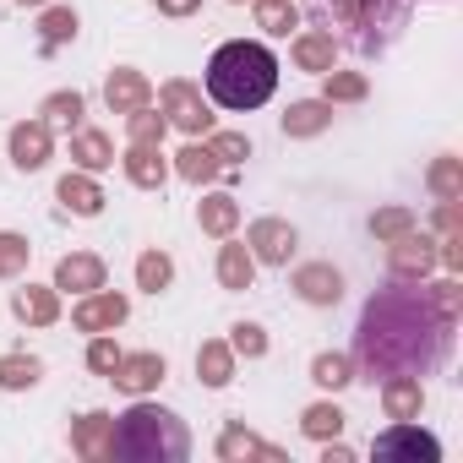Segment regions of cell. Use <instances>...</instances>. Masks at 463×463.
I'll return each instance as SVG.
<instances>
[{
  "mask_svg": "<svg viewBox=\"0 0 463 463\" xmlns=\"http://www.w3.org/2000/svg\"><path fill=\"white\" fill-rule=\"evenodd\" d=\"M126 131H131V142H153V147H158V142H164V131H169V120H164V109L153 115V109L142 104V109H131V115H126Z\"/></svg>",
  "mask_w": 463,
  "mask_h": 463,
  "instance_id": "ab89813d",
  "label": "cell"
},
{
  "mask_svg": "<svg viewBox=\"0 0 463 463\" xmlns=\"http://www.w3.org/2000/svg\"><path fill=\"white\" fill-rule=\"evenodd\" d=\"M71 158H77V169L99 175V169L115 164V142H109L104 131H71Z\"/></svg>",
  "mask_w": 463,
  "mask_h": 463,
  "instance_id": "4316f807",
  "label": "cell"
},
{
  "mask_svg": "<svg viewBox=\"0 0 463 463\" xmlns=\"http://www.w3.org/2000/svg\"><path fill=\"white\" fill-rule=\"evenodd\" d=\"M300 430H306L311 441H333V436L344 430V409H338V403H311V409L300 414Z\"/></svg>",
  "mask_w": 463,
  "mask_h": 463,
  "instance_id": "d6a6232c",
  "label": "cell"
},
{
  "mask_svg": "<svg viewBox=\"0 0 463 463\" xmlns=\"http://www.w3.org/2000/svg\"><path fill=\"white\" fill-rule=\"evenodd\" d=\"M104 104H109L115 115H131V109L153 104V82H147L137 66H115L109 82H104Z\"/></svg>",
  "mask_w": 463,
  "mask_h": 463,
  "instance_id": "8fae6325",
  "label": "cell"
},
{
  "mask_svg": "<svg viewBox=\"0 0 463 463\" xmlns=\"http://www.w3.org/2000/svg\"><path fill=\"white\" fill-rule=\"evenodd\" d=\"M185 452H191V430L180 425V414L142 398L109 430V458H126V463H185Z\"/></svg>",
  "mask_w": 463,
  "mask_h": 463,
  "instance_id": "3957f363",
  "label": "cell"
},
{
  "mask_svg": "<svg viewBox=\"0 0 463 463\" xmlns=\"http://www.w3.org/2000/svg\"><path fill=\"white\" fill-rule=\"evenodd\" d=\"M202 142L218 153V164H223V169H229V164H246V158H251V142H246V131H207Z\"/></svg>",
  "mask_w": 463,
  "mask_h": 463,
  "instance_id": "8d00e7d4",
  "label": "cell"
},
{
  "mask_svg": "<svg viewBox=\"0 0 463 463\" xmlns=\"http://www.w3.org/2000/svg\"><path fill=\"white\" fill-rule=\"evenodd\" d=\"M322 463H354V452H349V447H333V441H327V452H322Z\"/></svg>",
  "mask_w": 463,
  "mask_h": 463,
  "instance_id": "bcb514c9",
  "label": "cell"
},
{
  "mask_svg": "<svg viewBox=\"0 0 463 463\" xmlns=\"http://www.w3.org/2000/svg\"><path fill=\"white\" fill-rule=\"evenodd\" d=\"M409 6L414 0H327V17L360 55H382L409 28Z\"/></svg>",
  "mask_w": 463,
  "mask_h": 463,
  "instance_id": "277c9868",
  "label": "cell"
},
{
  "mask_svg": "<svg viewBox=\"0 0 463 463\" xmlns=\"http://www.w3.org/2000/svg\"><path fill=\"white\" fill-rule=\"evenodd\" d=\"M158 109H164V120H169L175 131H185V137H207V131H213V109H207V99H202L196 82H164Z\"/></svg>",
  "mask_w": 463,
  "mask_h": 463,
  "instance_id": "8992f818",
  "label": "cell"
},
{
  "mask_svg": "<svg viewBox=\"0 0 463 463\" xmlns=\"http://www.w3.org/2000/svg\"><path fill=\"white\" fill-rule=\"evenodd\" d=\"M333 126V104L327 99H300L284 109V137H317Z\"/></svg>",
  "mask_w": 463,
  "mask_h": 463,
  "instance_id": "cb8c5ba5",
  "label": "cell"
},
{
  "mask_svg": "<svg viewBox=\"0 0 463 463\" xmlns=\"http://www.w3.org/2000/svg\"><path fill=\"white\" fill-rule=\"evenodd\" d=\"M77 39V12L71 6H50L44 17H39V44H44V55H55L61 44H71Z\"/></svg>",
  "mask_w": 463,
  "mask_h": 463,
  "instance_id": "f1b7e54d",
  "label": "cell"
},
{
  "mask_svg": "<svg viewBox=\"0 0 463 463\" xmlns=\"http://www.w3.org/2000/svg\"><path fill=\"white\" fill-rule=\"evenodd\" d=\"M371 452H376L382 463H436V458H441V441H436L430 430H420L414 420H392V430H382V436L371 441Z\"/></svg>",
  "mask_w": 463,
  "mask_h": 463,
  "instance_id": "5b68a950",
  "label": "cell"
},
{
  "mask_svg": "<svg viewBox=\"0 0 463 463\" xmlns=\"http://www.w3.org/2000/svg\"><path fill=\"white\" fill-rule=\"evenodd\" d=\"M452 327H458V317L441 311L425 284L398 279L392 289H376L365 300L360 327H354V365L371 382H387V376L425 382L452 354Z\"/></svg>",
  "mask_w": 463,
  "mask_h": 463,
  "instance_id": "6da1fadb",
  "label": "cell"
},
{
  "mask_svg": "<svg viewBox=\"0 0 463 463\" xmlns=\"http://www.w3.org/2000/svg\"><path fill=\"white\" fill-rule=\"evenodd\" d=\"M382 409H387V420H420V409H425V382H420V376H387V382H382Z\"/></svg>",
  "mask_w": 463,
  "mask_h": 463,
  "instance_id": "d6986e66",
  "label": "cell"
},
{
  "mask_svg": "<svg viewBox=\"0 0 463 463\" xmlns=\"http://www.w3.org/2000/svg\"><path fill=\"white\" fill-rule=\"evenodd\" d=\"M436 229H441V235H463V218H458V202H436Z\"/></svg>",
  "mask_w": 463,
  "mask_h": 463,
  "instance_id": "ee69618b",
  "label": "cell"
},
{
  "mask_svg": "<svg viewBox=\"0 0 463 463\" xmlns=\"http://www.w3.org/2000/svg\"><path fill=\"white\" fill-rule=\"evenodd\" d=\"M409 229H414V213H409V207H376V213H371V235H376L382 246H392L398 235H409Z\"/></svg>",
  "mask_w": 463,
  "mask_h": 463,
  "instance_id": "d590c367",
  "label": "cell"
},
{
  "mask_svg": "<svg viewBox=\"0 0 463 463\" xmlns=\"http://www.w3.org/2000/svg\"><path fill=\"white\" fill-rule=\"evenodd\" d=\"M39 115H44V126H66V131H77V126H82V93H77V88H71V93H50Z\"/></svg>",
  "mask_w": 463,
  "mask_h": 463,
  "instance_id": "e575fe53",
  "label": "cell"
},
{
  "mask_svg": "<svg viewBox=\"0 0 463 463\" xmlns=\"http://www.w3.org/2000/svg\"><path fill=\"white\" fill-rule=\"evenodd\" d=\"M109 430H115V420L93 409V414H82V420L71 425V447H77L82 458H93V463H99V458H109Z\"/></svg>",
  "mask_w": 463,
  "mask_h": 463,
  "instance_id": "d4e9b609",
  "label": "cell"
},
{
  "mask_svg": "<svg viewBox=\"0 0 463 463\" xmlns=\"http://www.w3.org/2000/svg\"><path fill=\"white\" fill-rule=\"evenodd\" d=\"M311 382L327 387V392H338V387L354 382V360H349V354H317V360H311Z\"/></svg>",
  "mask_w": 463,
  "mask_h": 463,
  "instance_id": "1f68e13d",
  "label": "cell"
},
{
  "mask_svg": "<svg viewBox=\"0 0 463 463\" xmlns=\"http://www.w3.org/2000/svg\"><path fill=\"white\" fill-rule=\"evenodd\" d=\"M196 223H202V235L229 241V235L241 229V202L229 196V191H213V196H202V202H196Z\"/></svg>",
  "mask_w": 463,
  "mask_h": 463,
  "instance_id": "9a60e30c",
  "label": "cell"
},
{
  "mask_svg": "<svg viewBox=\"0 0 463 463\" xmlns=\"http://www.w3.org/2000/svg\"><path fill=\"white\" fill-rule=\"evenodd\" d=\"M169 284H175V262H169L164 251H142V257H137V289L164 295Z\"/></svg>",
  "mask_w": 463,
  "mask_h": 463,
  "instance_id": "f546056e",
  "label": "cell"
},
{
  "mask_svg": "<svg viewBox=\"0 0 463 463\" xmlns=\"http://www.w3.org/2000/svg\"><path fill=\"white\" fill-rule=\"evenodd\" d=\"M295 295H300L306 306H338V300H344V273L327 268V262H306V268L295 273Z\"/></svg>",
  "mask_w": 463,
  "mask_h": 463,
  "instance_id": "4fadbf2b",
  "label": "cell"
},
{
  "mask_svg": "<svg viewBox=\"0 0 463 463\" xmlns=\"http://www.w3.org/2000/svg\"><path fill=\"white\" fill-rule=\"evenodd\" d=\"M257 28L273 39H289V28H300V17H295L289 0H257Z\"/></svg>",
  "mask_w": 463,
  "mask_h": 463,
  "instance_id": "836d02e7",
  "label": "cell"
},
{
  "mask_svg": "<svg viewBox=\"0 0 463 463\" xmlns=\"http://www.w3.org/2000/svg\"><path fill=\"white\" fill-rule=\"evenodd\" d=\"M196 376H202L207 387H229V382H235V349L218 344V338H207V344L196 349Z\"/></svg>",
  "mask_w": 463,
  "mask_h": 463,
  "instance_id": "484cf974",
  "label": "cell"
},
{
  "mask_svg": "<svg viewBox=\"0 0 463 463\" xmlns=\"http://www.w3.org/2000/svg\"><path fill=\"white\" fill-rule=\"evenodd\" d=\"M120 365V349H115V338H104V333H93V344H88V371H99V376H109Z\"/></svg>",
  "mask_w": 463,
  "mask_h": 463,
  "instance_id": "b9f144b4",
  "label": "cell"
},
{
  "mask_svg": "<svg viewBox=\"0 0 463 463\" xmlns=\"http://www.w3.org/2000/svg\"><path fill=\"white\" fill-rule=\"evenodd\" d=\"M109 382H115L120 392L142 398V392H153V387L164 382V354H153V349H142V354H120V365L109 371Z\"/></svg>",
  "mask_w": 463,
  "mask_h": 463,
  "instance_id": "30bf717a",
  "label": "cell"
},
{
  "mask_svg": "<svg viewBox=\"0 0 463 463\" xmlns=\"http://www.w3.org/2000/svg\"><path fill=\"white\" fill-rule=\"evenodd\" d=\"M39 376H44V365L33 354H0V387L6 392H28Z\"/></svg>",
  "mask_w": 463,
  "mask_h": 463,
  "instance_id": "4dcf8cb0",
  "label": "cell"
},
{
  "mask_svg": "<svg viewBox=\"0 0 463 463\" xmlns=\"http://www.w3.org/2000/svg\"><path fill=\"white\" fill-rule=\"evenodd\" d=\"M387 268H392V279L420 284V279L436 268V241L420 235V229H409V235H398V241L387 246Z\"/></svg>",
  "mask_w": 463,
  "mask_h": 463,
  "instance_id": "ba28073f",
  "label": "cell"
},
{
  "mask_svg": "<svg viewBox=\"0 0 463 463\" xmlns=\"http://www.w3.org/2000/svg\"><path fill=\"white\" fill-rule=\"evenodd\" d=\"M246 251H251L257 262H268V268H289V257H295V223H284V218H257V223L246 229Z\"/></svg>",
  "mask_w": 463,
  "mask_h": 463,
  "instance_id": "52a82bcc",
  "label": "cell"
},
{
  "mask_svg": "<svg viewBox=\"0 0 463 463\" xmlns=\"http://www.w3.org/2000/svg\"><path fill=\"white\" fill-rule=\"evenodd\" d=\"M251 279H257V257L246 251V241L218 246V284L223 289H251Z\"/></svg>",
  "mask_w": 463,
  "mask_h": 463,
  "instance_id": "7402d4cb",
  "label": "cell"
},
{
  "mask_svg": "<svg viewBox=\"0 0 463 463\" xmlns=\"http://www.w3.org/2000/svg\"><path fill=\"white\" fill-rule=\"evenodd\" d=\"M55 196H61L66 213H77V218H99V213H104V191H99V180H93L88 169H71V175L55 185Z\"/></svg>",
  "mask_w": 463,
  "mask_h": 463,
  "instance_id": "ac0fdd59",
  "label": "cell"
},
{
  "mask_svg": "<svg viewBox=\"0 0 463 463\" xmlns=\"http://www.w3.org/2000/svg\"><path fill=\"white\" fill-rule=\"evenodd\" d=\"M23 6H44V0H23Z\"/></svg>",
  "mask_w": 463,
  "mask_h": 463,
  "instance_id": "7dc6e473",
  "label": "cell"
},
{
  "mask_svg": "<svg viewBox=\"0 0 463 463\" xmlns=\"http://www.w3.org/2000/svg\"><path fill=\"white\" fill-rule=\"evenodd\" d=\"M12 311H17V322H28V327H50V322H61V289L28 284V289L12 295Z\"/></svg>",
  "mask_w": 463,
  "mask_h": 463,
  "instance_id": "ffe728a7",
  "label": "cell"
},
{
  "mask_svg": "<svg viewBox=\"0 0 463 463\" xmlns=\"http://www.w3.org/2000/svg\"><path fill=\"white\" fill-rule=\"evenodd\" d=\"M333 61H338V39H333V33H322V28H317V33H300V39H295V66H300V71L327 77V71H333Z\"/></svg>",
  "mask_w": 463,
  "mask_h": 463,
  "instance_id": "603a6c76",
  "label": "cell"
},
{
  "mask_svg": "<svg viewBox=\"0 0 463 463\" xmlns=\"http://www.w3.org/2000/svg\"><path fill=\"white\" fill-rule=\"evenodd\" d=\"M120 164H126V180L142 185V191H158V185L169 180V164H164V153H158L153 142H131Z\"/></svg>",
  "mask_w": 463,
  "mask_h": 463,
  "instance_id": "e0dca14e",
  "label": "cell"
},
{
  "mask_svg": "<svg viewBox=\"0 0 463 463\" xmlns=\"http://www.w3.org/2000/svg\"><path fill=\"white\" fill-rule=\"evenodd\" d=\"M425 185L436 191V202H463V164H458L452 153L430 158V169H425Z\"/></svg>",
  "mask_w": 463,
  "mask_h": 463,
  "instance_id": "83f0119b",
  "label": "cell"
},
{
  "mask_svg": "<svg viewBox=\"0 0 463 463\" xmlns=\"http://www.w3.org/2000/svg\"><path fill=\"white\" fill-rule=\"evenodd\" d=\"M126 317H131V300L115 295V289H93V295H82L77 311H71L77 333H109V327H120Z\"/></svg>",
  "mask_w": 463,
  "mask_h": 463,
  "instance_id": "9c48e42d",
  "label": "cell"
},
{
  "mask_svg": "<svg viewBox=\"0 0 463 463\" xmlns=\"http://www.w3.org/2000/svg\"><path fill=\"white\" fill-rule=\"evenodd\" d=\"M175 175H180V180H191V185H207V180H218V175H223V164H218V153H213L207 142H196V137H191V142L175 153Z\"/></svg>",
  "mask_w": 463,
  "mask_h": 463,
  "instance_id": "44dd1931",
  "label": "cell"
},
{
  "mask_svg": "<svg viewBox=\"0 0 463 463\" xmlns=\"http://www.w3.org/2000/svg\"><path fill=\"white\" fill-rule=\"evenodd\" d=\"M430 295H436V306H441V311H452V317L463 311V284H458V279H441V284H430Z\"/></svg>",
  "mask_w": 463,
  "mask_h": 463,
  "instance_id": "7bdbcfd3",
  "label": "cell"
},
{
  "mask_svg": "<svg viewBox=\"0 0 463 463\" xmlns=\"http://www.w3.org/2000/svg\"><path fill=\"white\" fill-rule=\"evenodd\" d=\"M229 349L246 354V360H262V354H268V333H262L257 322H241L235 333H229Z\"/></svg>",
  "mask_w": 463,
  "mask_h": 463,
  "instance_id": "60d3db41",
  "label": "cell"
},
{
  "mask_svg": "<svg viewBox=\"0 0 463 463\" xmlns=\"http://www.w3.org/2000/svg\"><path fill=\"white\" fill-rule=\"evenodd\" d=\"M196 6H202V0H158V12H164V17H191Z\"/></svg>",
  "mask_w": 463,
  "mask_h": 463,
  "instance_id": "f6af8a7d",
  "label": "cell"
},
{
  "mask_svg": "<svg viewBox=\"0 0 463 463\" xmlns=\"http://www.w3.org/2000/svg\"><path fill=\"white\" fill-rule=\"evenodd\" d=\"M365 93H371V82L360 71H327V93H322L327 104H360Z\"/></svg>",
  "mask_w": 463,
  "mask_h": 463,
  "instance_id": "74e56055",
  "label": "cell"
},
{
  "mask_svg": "<svg viewBox=\"0 0 463 463\" xmlns=\"http://www.w3.org/2000/svg\"><path fill=\"white\" fill-rule=\"evenodd\" d=\"M55 289H71V295H93L104 289V262L93 251H71L55 262Z\"/></svg>",
  "mask_w": 463,
  "mask_h": 463,
  "instance_id": "5bb4252c",
  "label": "cell"
},
{
  "mask_svg": "<svg viewBox=\"0 0 463 463\" xmlns=\"http://www.w3.org/2000/svg\"><path fill=\"white\" fill-rule=\"evenodd\" d=\"M12 164L23 169V175H33V169H44L50 164V126L44 120H23V126H12Z\"/></svg>",
  "mask_w": 463,
  "mask_h": 463,
  "instance_id": "7c38bea8",
  "label": "cell"
},
{
  "mask_svg": "<svg viewBox=\"0 0 463 463\" xmlns=\"http://www.w3.org/2000/svg\"><path fill=\"white\" fill-rule=\"evenodd\" d=\"M218 458L223 463H246V458H262V463H289L279 447H268L262 436H251L246 425H229L223 436H218Z\"/></svg>",
  "mask_w": 463,
  "mask_h": 463,
  "instance_id": "2e32d148",
  "label": "cell"
},
{
  "mask_svg": "<svg viewBox=\"0 0 463 463\" xmlns=\"http://www.w3.org/2000/svg\"><path fill=\"white\" fill-rule=\"evenodd\" d=\"M28 257H33L28 235H12V229H0V279H17V273L28 268Z\"/></svg>",
  "mask_w": 463,
  "mask_h": 463,
  "instance_id": "f35d334b",
  "label": "cell"
},
{
  "mask_svg": "<svg viewBox=\"0 0 463 463\" xmlns=\"http://www.w3.org/2000/svg\"><path fill=\"white\" fill-rule=\"evenodd\" d=\"M279 88V61L257 39H229L207 61V99L218 109H262Z\"/></svg>",
  "mask_w": 463,
  "mask_h": 463,
  "instance_id": "7a4b0ae2",
  "label": "cell"
}]
</instances>
